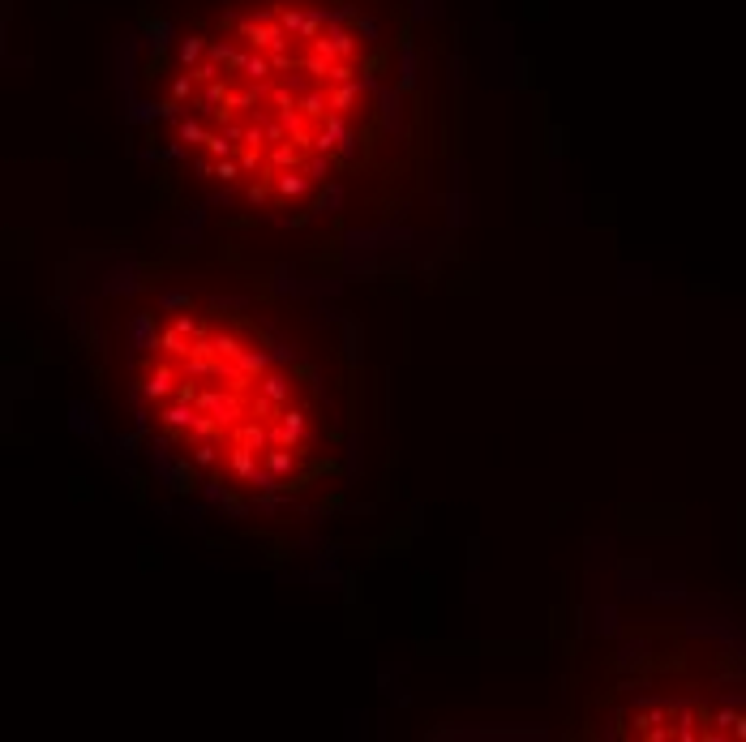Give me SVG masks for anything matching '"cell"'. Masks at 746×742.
I'll return each instance as SVG.
<instances>
[{"label":"cell","mask_w":746,"mask_h":742,"mask_svg":"<svg viewBox=\"0 0 746 742\" xmlns=\"http://www.w3.org/2000/svg\"><path fill=\"white\" fill-rule=\"evenodd\" d=\"M146 416L223 485L274 489L309 459L318 391L292 352L228 309H172L138 352Z\"/></svg>","instance_id":"cell-1"}]
</instances>
